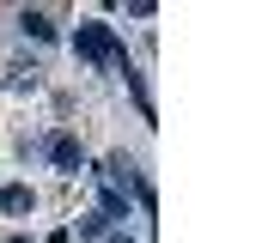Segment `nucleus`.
<instances>
[{
	"instance_id": "1",
	"label": "nucleus",
	"mask_w": 262,
	"mask_h": 243,
	"mask_svg": "<svg viewBox=\"0 0 262 243\" xmlns=\"http://www.w3.org/2000/svg\"><path fill=\"white\" fill-rule=\"evenodd\" d=\"M0 207H6V213H25V207H31V195H25V188H6V195H0Z\"/></svg>"
},
{
	"instance_id": "2",
	"label": "nucleus",
	"mask_w": 262,
	"mask_h": 243,
	"mask_svg": "<svg viewBox=\"0 0 262 243\" xmlns=\"http://www.w3.org/2000/svg\"><path fill=\"white\" fill-rule=\"evenodd\" d=\"M25 31H31V37H49V31H55V25H49V18H43V12H25Z\"/></svg>"
}]
</instances>
